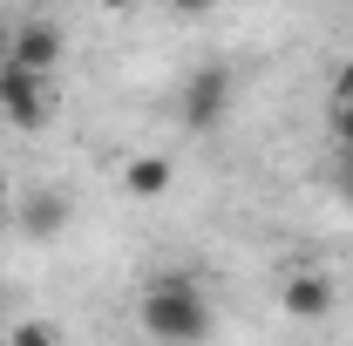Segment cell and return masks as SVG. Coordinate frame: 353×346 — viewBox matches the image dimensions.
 I'll list each match as a JSON object with an SVG mask.
<instances>
[{
	"label": "cell",
	"instance_id": "obj_2",
	"mask_svg": "<svg viewBox=\"0 0 353 346\" xmlns=\"http://www.w3.org/2000/svg\"><path fill=\"white\" fill-rule=\"evenodd\" d=\"M231 102H238L231 61H204V68H190V75L176 82V123L190 136H211V130L231 123Z\"/></svg>",
	"mask_w": 353,
	"mask_h": 346
},
{
	"label": "cell",
	"instance_id": "obj_15",
	"mask_svg": "<svg viewBox=\"0 0 353 346\" xmlns=\"http://www.w3.org/2000/svg\"><path fill=\"white\" fill-rule=\"evenodd\" d=\"M102 7H109V14H123V7H136V0H102Z\"/></svg>",
	"mask_w": 353,
	"mask_h": 346
},
{
	"label": "cell",
	"instance_id": "obj_12",
	"mask_svg": "<svg viewBox=\"0 0 353 346\" xmlns=\"http://www.w3.org/2000/svg\"><path fill=\"white\" fill-rule=\"evenodd\" d=\"M333 95H353V54L340 61V75H333Z\"/></svg>",
	"mask_w": 353,
	"mask_h": 346
},
{
	"label": "cell",
	"instance_id": "obj_3",
	"mask_svg": "<svg viewBox=\"0 0 353 346\" xmlns=\"http://www.w3.org/2000/svg\"><path fill=\"white\" fill-rule=\"evenodd\" d=\"M0 116L14 130H41L54 116V75H34V68H21V61L0 54Z\"/></svg>",
	"mask_w": 353,
	"mask_h": 346
},
{
	"label": "cell",
	"instance_id": "obj_14",
	"mask_svg": "<svg viewBox=\"0 0 353 346\" xmlns=\"http://www.w3.org/2000/svg\"><path fill=\"white\" fill-rule=\"evenodd\" d=\"M7 34H14V21H7V14H0V54H7Z\"/></svg>",
	"mask_w": 353,
	"mask_h": 346
},
{
	"label": "cell",
	"instance_id": "obj_1",
	"mask_svg": "<svg viewBox=\"0 0 353 346\" xmlns=\"http://www.w3.org/2000/svg\"><path fill=\"white\" fill-rule=\"evenodd\" d=\"M136 326L157 346H204L218 312H211V292L197 285V272H157L136 299Z\"/></svg>",
	"mask_w": 353,
	"mask_h": 346
},
{
	"label": "cell",
	"instance_id": "obj_6",
	"mask_svg": "<svg viewBox=\"0 0 353 346\" xmlns=\"http://www.w3.org/2000/svg\"><path fill=\"white\" fill-rule=\"evenodd\" d=\"M116 183H123L130 204H163V197L176 190V156L170 150H136V156H123Z\"/></svg>",
	"mask_w": 353,
	"mask_h": 346
},
{
	"label": "cell",
	"instance_id": "obj_9",
	"mask_svg": "<svg viewBox=\"0 0 353 346\" xmlns=\"http://www.w3.org/2000/svg\"><path fill=\"white\" fill-rule=\"evenodd\" d=\"M7 346H61V333H54L48 319H14V333H7Z\"/></svg>",
	"mask_w": 353,
	"mask_h": 346
},
{
	"label": "cell",
	"instance_id": "obj_8",
	"mask_svg": "<svg viewBox=\"0 0 353 346\" xmlns=\"http://www.w3.org/2000/svg\"><path fill=\"white\" fill-rule=\"evenodd\" d=\"M326 136H333V150H353V95H333V109H326Z\"/></svg>",
	"mask_w": 353,
	"mask_h": 346
},
{
	"label": "cell",
	"instance_id": "obj_4",
	"mask_svg": "<svg viewBox=\"0 0 353 346\" xmlns=\"http://www.w3.org/2000/svg\"><path fill=\"white\" fill-rule=\"evenodd\" d=\"M279 305H285V319L319 326V319H333V312H340V285H333L326 272L299 265V272H285V278H279Z\"/></svg>",
	"mask_w": 353,
	"mask_h": 346
},
{
	"label": "cell",
	"instance_id": "obj_13",
	"mask_svg": "<svg viewBox=\"0 0 353 346\" xmlns=\"http://www.w3.org/2000/svg\"><path fill=\"white\" fill-rule=\"evenodd\" d=\"M0 204H7V211H14V183H7V170H0Z\"/></svg>",
	"mask_w": 353,
	"mask_h": 346
},
{
	"label": "cell",
	"instance_id": "obj_10",
	"mask_svg": "<svg viewBox=\"0 0 353 346\" xmlns=\"http://www.w3.org/2000/svg\"><path fill=\"white\" fill-rule=\"evenodd\" d=\"M333 190H340V204L353 211V150H340V163H333Z\"/></svg>",
	"mask_w": 353,
	"mask_h": 346
},
{
	"label": "cell",
	"instance_id": "obj_16",
	"mask_svg": "<svg viewBox=\"0 0 353 346\" xmlns=\"http://www.w3.org/2000/svg\"><path fill=\"white\" fill-rule=\"evenodd\" d=\"M7 224H14V217H7V204H0V238H7Z\"/></svg>",
	"mask_w": 353,
	"mask_h": 346
},
{
	"label": "cell",
	"instance_id": "obj_5",
	"mask_svg": "<svg viewBox=\"0 0 353 346\" xmlns=\"http://www.w3.org/2000/svg\"><path fill=\"white\" fill-rule=\"evenodd\" d=\"M7 61H21V68H34V75H54L61 61H68V34L34 14V21H14V34H7Z\"/></svg>",
	"mask_w": 353,
	"mask_h": 346
},
{
	"label": "cell",
	"instance_id": "obj_7",
	"mask_svg": "<svg viewBox=\"0 0 353 346\" xmlns=\"http://www.w3.org/2000/svg\"><path fill=\"white\" fill-rule=\"evenodd\" d=\"M14 231L21 238H34V245H48V238H61L68 231V217H75V204L61 197V190H28V197H14Z\"/></svg>",
	"mask_w": 353,
	"mask_h": 346
},
{
	"label": "cell",
	"instance_id": "obj_11",
	"mask_svg": "<svg viewBox=\"0 0 353 346\" xmlns=\"http://www.w3.org/2000/svg\"><path fill=\"white\" fill-rule=\"evenodd\" d=\"M211 7H218V0H170V14H176V21H204Z\"/></svg>",
	"mask_w": 353,
	"mask_h": 346
}]
</instances>
